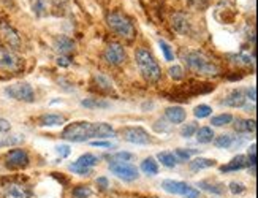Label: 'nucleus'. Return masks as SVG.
<instances>
[{"instance_id": "nucleus-26", "label": "nucleus", "mask_w": 258, "mask_h": 198, "mask_svg": "<svg viewBox=\"0 0 258 198\" xmlns=\"http://www.w3.org/2000/svg\"><path fill=\"white\" fill-rule=\"evenodd\" d=\"M81 105L87 109H108V108H111V103L106 100H102V98H86V100L81 102Z\"/></svg>"}, {"instance_id": "nucleus-40", "label": "nucleus", "mask_w": 258, "mask_h": 198, "mask_svg": "<svg viewBox=\"0 0 258 198\" xmlns=\"http://www.w3.org/2000/svg\"><path fill=\"white\" fill-rule=\"evenodd\" d=\"M133 156L130 152H117L114 156H111V162H128Z\"/></svg>"}, {"instance_id": "nucleus-8", "label": "nucleus", "mask_w": 258, "mask_h": 198, "mask_svg": "<svg viewBox=\"0 0 258 198\" xmlns=\"http://www.w3.org/2000/svg\"><path fill=\"white\" fill-rule=\"evenodd\" d=\"M125 59H127V52L124 46L119 45V43H109L103 51V60L108 65H113V67L122 65L125 62Z\"/></svg>"}, {"instance_id": "nucleus-2", "label": "nucleus", "mask_w": 258, "mask_h": 198, "mask_svg": "<svg viewBox=\"0 0 258 198\" xmlns=\"http://www.w3.org/2000/svg\"><path fill=\"white\" fill-rule=\"evenodd\" d=\"M181 59L187 65V69L190 72H194L197 75H203V76H217L219 75V67L212 62L206 54L201 51L195 49H182L181 52Z\"/></svg>"}, {"instance_id": "nucleus-17", "label": "nucleus", "mask_w": 258, "mask_h": 198, "mask_svg": "<svg viewBox=\"0 0 258 198\" xmlns=\"http://www.w3.org/2000/svg\"><path fill=\"white\" fill-rule=\"evenodd\" d=\"M4 196L5 198H29V190L26 189L24 185L11 182L4 185Z\"/></svg>"}, {"instance_id": "nucleus-9", "label": "nucleus", "mask_w": 258, "mask_h": 198, "mask_svg": "<svg viewBox=\"0 0 258 198\" xmlns=\"http://www.w3.org/2000/svg\"><path fill=\"white\" fill-rule=\"evenodd\" d=\"M98 163V157L94 156V154H83V156L78 159L76 162H73L70 165V170L76 174H81V176H87L91 174L92 171V167Z\"/></svg>"}, {"instance_id": "nucleus-23", "label": "nucleus", "mask_w": 258, "mask_h": 198, "mask_svg": "<svg viewBox=\"0 0 258 198\" xmlns=\"http://www.w3.org/2000/svg\"><path fill=\"white\" fill-rule=\"evenodd\" d=\"M212 141H214V146L219 149H230L234 143H236V137H233L231 134H223V135L214 138Z\"/></svg>"}, {"instance_id": "nucleus-43", "label": "nucleus", "mask_w": 258, "mask_h": 198, "mask_svg": "<svg viewBox=\"0 0 258 198\" xmlns=\"http://www.w3.org/2000/svg\"><path fill=\"white\" fill-rule=\"evenodd\" d=\"M92 146H95V148H106V149H114L116 146L113 145V143H109V141H92L91 143Z\"/></svg>"}, {"instance_id": "nucleus-41", "label": "nucleus", "mask_w": 258, "mask_h": 198, "mask_svg": "<svg viewBox=\"0 0 258 198\" xmlns=\"http://www.w3.org/2000/svg\"><path fill=\"white\" fill-rule=\"evenodd\" d=\"M192 152H195V151H194V149H192V151H185V149L177 148V149L174 151V156H176L177 160H188V159H190V154H192Z\"/></svg>"}, {"instance_id": "nucleus-42", "label": "nucleus", "mask_w": 258, "mask_h": 198, "mask_svg": "<svg viewBox=\"0 0 258 198\" xmlns=\"http://www.w3.org/2000/svg\"><path fill=\"white\" fill-rule=\"evenodd\" d=\"M55 152H57L60 156V159H62V157H69L72 149H70V146H67V145H60V146H55Z\"/></svg>"}, {"instance_id": "nucleus-37", "label": "nucleus", "mask_w": 258, "mask_h": 198, "mask_svg": "<svg viewBox=\"0 0 258 198\" xmlns=\"http://www.w3.org/2000/svg\"><path fill=\"white\" fill-rule=\"evenodd\" d=\"M72 195H73V198H89L92 195V190L89 189V187H76V189H73V192H72Z\"/></svg>"}, {"instance_id": "nucleus-47", "label": "nucleus", "mask_w": 258, "mask_h": 198, "mask_svg": "<svg viewBox=\"0 0 258 198\" xmlns=\"http://www.w3.org/2000/svg\"><path fill=\"white\" fill-rule=\"evenodd\" d=\"M97 184L102 185V189H106V187H108V179L106 178H98L97 179Z\"/></svg>"}, {"instance_id": "nucleus-30", "label": "nucleus", "mask_w": 258, "mask_h": 198, "mask_svg": "<svg viewBox=\"0 0 258 198\" xmlns=\"http://www.w3.org/2000/svg\"><path fill=\"white\" fill-rule=\"evenodd\" d=\"M24 135H8V137H0V149L8 148V146H18L21 143H24Z\"/></svg>"}, {"instance_id": "nucleus-5", "label": "nucleus", "mask_w": 258, "mask_h": 198, "mask_svg": "<svg viewBox=\"0 0 258 198\" xmlns=\"http://www.w3.org/2000/svg\"><path fill=\"white\" fill-rule=\"evenodd\" d=\"M162 189L166 193L181 195L184 198H198L200 196V190H197L195 187H192L187 182H182V181L165 179V181H162Z\"/></svg>"}, {"instance_id": "nucleus-4", "label": "nucleus", "mask_w": 258, "mask_h": 198, "mask_svg": "<svg viewBox=\"0 0 258 198\" xmlns=\"http://www.w3.org/2000/svg\"><path fill=\"white\" fill-rule=\"evenodd\" d=\"M106 24L111 29V32L120 38H125V40H133L137 37V29H135L133 23L125 16L119 12H113L106 16Z\"/></svg>"}, {"instance_id": "nucleus-1", "label": "nucleus", "mask_w": 258, "mask_h": 198, "mask_svg": "<svg viewBox=\"0 0 258 198\" xmlns=\"http://www.w3.org/2000/svg\"><path fill=\"white\" fill-rule=\"evenodd\" d=\"M116 135L114 128L106 122H87V120H78L69 124L63 131L62 138L72 143H84L92 138H113Z\"/></svg>"}, {"instance_id": "nucleus-38", "label": "nucleus", "mask_w": 258, "mask_h": 198, "mask_svg": "<svg viewBox=\"0 0 258 198\" xmlns=\"http://www.w3.org/2000/svg\"><path fill=\"white\" fill-rule=\"evenodd\" d=\"M170 76L174 80V81H181L184 80V70L182 67H179V65H174V67H170Z\"/></svg>"}, {"instance_id": "nucleus-7", "label": "nucleus", "mask_w": 258, "mask_h": 198, "mask_svg": "<svg viewBox=\"0 0 258 198\" xmlns=\"http://www.w3.org/2000/svg\"><path fill=\"white\" fill-rule=\"evenodd\" d=\"M109 170L114 176H117L119 179L125 181V182H132V181L140 178L138 168L130 162H111Z\"/></svg>"}, {"instance_id": "nucleus-3", "label": "nucleus", "mask_w": 258, "mask_h": 198, "mask_svg": "<svg viewBox=\"0 0 258 198\" xmlns=\"http://www.w3.org/2000/svg\"><path fill=\"white\" fill-rule=\"evenodd\" d=\"M135 60H137L141 76L148 83H157L162 78L160 65L148 49H144V48L137 49V52H135Z\"/></svg>"}, {"instance_id": "nucleus-14", "label": "nucleus", "mask_w": 258, "mask_h": 198, "mask_svg": "<svg viewBox=\"0 0 258 198\" xmlns=\"http://www.w3.org/2000/svg\"><path fill=\"white\" fill-rule=\"evenodd\" d=\"M171 26L174 29V32H177L179 35H188L192 32V24L185 15L182 13H176L171 19Z\"/></svg>"}, {"instance_id": "nucleus-33", "label": "nucleus", "mask_w": 258, "mask_h": 198, "mask_svg": "<svg viewBox=\"0 0 258 198\" xmlns=\"http://www.w3.org/2000/svg\"><path fill=\"white\" fill-rule=\"evenodd\" d=\"M194 114H195L197 119H205V117H208V116L212 114V108H211L209 105H198V106L195 108Z\"/></svg>"}, {"instance_id": "nucleus-13", "label": "nucleus", "mask_w": 258, "mask_h": 198, "mask_svg": "<svg viewBox=\"0 0 258 198\" xmlns=\"http://www.w3.org/2000/svg\"><path fill=\"white\" fill-rule=\"evenodd\" d=\"M0 35H2V38L5 40V43L10 48L19 49V46H21V37L8 23H0Z\"/></svg>"}, {"instance_id": "nucleus-6", "label": "nucleus", "mask_w": 258, "mask_h": 198, "mask_svg": "<svg viewBox=\"0 0 258 198\" xmlns=\"http://www.w3.org/2000/svg\"><path fill=\"white\" fill-rule=\"evenodd\" d=\"M5 94L13 98V100L18 102H26V103H32L35 102V92H33L32 86L27 83H16L5 87Z\"/></svg>"}, {"instance_id": "nucleus-31", "label": "nucleus", "mask_w": 258, "mask_h": 198, "mask_svg": "<svg viewBox=\"0 0 258 198\" xmlns=\"http://www.w3.org/2000/svg\"><path fill=\"white\" fill-rule=\"evenodd\" d=\"M233 122V116L231 114H219V116H214L211 119V124L212 127H223L227 124H231Z\"/></svg>"}, {"instance_id": "nucleus-34", "label": "nucleus", "mask_w": 258, "mask_h": 198, "mask_svg": "<svg viewBox=\"0 0 258 198\" xmlns=\"http://www.w3.org/2000/svg\"><path fill=\"white\" fill-rule=\"evenodd\" d=\"M159 46H160V49H162V52H163V57H165V60L171 62V60L174 59V52H173L171 46L168 45V43H166L165 40H160V41H159Z\"/></svg>"}, {"instance_id": "nucleus-11", "label": "nucleus", "mask_w": 258, "mask_h": 198, "mask_svg": "<svg viewBox=\"0 0 258 198\" xmlns=\"http://www.w3.org/2000/svg\"><path fill=\"white\" fill-rule=\"evenodd\" d=\"M0 69L7 72H16L21 69V59L13 51L5 46H0Z\"/></svg>"}, {"instance_id": "nucleus-18", "label": "nucleus", "mask_w": 258, "mask_h": 198, "mask_svg": "<svg viewBox=\"0 0 258 198\" xmlns=\"http://www.w3.org/2000/svg\"><path fill=\"white\" fill-rule=\"evenodd\" d=\"M67 122V119L62 114H55V113H46L41 114L38 117V125L41 127H59Z\"/></svg>"}, {"instance_id": "nucleus-28", "label": "nucleus", "mask_w": 258, "mask_h": 198, "mask_svg": "<svg viewBox=\"0 0 258 198\" xmlns=\"http://www.w3.org/2000/svg\"><path fill=\"white\" fill-rule=\"evenodd\" d=\"M141 171L149 174V176H155L159 173V162H155L154 157H148L141 162Z\"/></svg>"}, {"instance_id": "nucleus-35", "label": "nucleus", "mask_w": 258, "mask_h": 198, "mask_svg": "<svg viewBox=\"0 0 258 198\" xmlns=\"http://www.w3.org/2000/svg\"><path fill=\"white\" fill-rule=\"evenodd\" d=\"M230 59H233L234 63H239V65L253 63V59L250 56H247V54H233V56H230Z\"/></svg>"}, {"instance_id": "nucleus-25", "label": "nucleus", "mask_w": 258, "mask_h": 198, "mask_svg": "<svg viewBox=\"0 0 258 198\" xmlns=\"http://www.w3.org/2000/svg\"><path fill=\"white\" fill-rule=\"evenodd\" d=\"M216 165V160L212 159H205V157H197L195 160L190 162V170L192 171H200V170H206V168H211Z\"/></svg>"}, {"instance_id": "nucleus-48", "label": "nucleus", "mask_w": 258, "mask_h": 198, "mask_svg": "<svg viewBox=\"0 0 258 198\" xmlns=\"http://www.w3.org/2000/svg\"><path fill=\"white\" fill-rule=\"evenodd\" d=\"M187 2H188L190 5H200L201 2H203V0H187Z\"/></svg>"}, {"instance_id": "nucleus-19", "label": "nucleus", "mask_w": 258, "mask_h": 198, "mask_svg": "<svg viewBox=\"0 0 258 198\" xmlns=\"http://www.w3.org/2000/svg\"><path fill=\"white\" fill-rule=\"evenodd\" d=\"M165 117L170 120L171 124H182L187 117V113L184 111L182 106H170V108H166Z\"/></svg>"}, {"instance_id": "nucleus-20", "label": "nucleus", "mask_w": 258, "mask_h": 198, "mask_svg": "<svg viewBox=\"0 0 258 198\" xmlns=\"http://www.w3.org/2000/svg\"><path fill=\"white\" fill-rule=\"evenodd\" d=\"M92 81H94V84L98 87L100 91L108 92V94L114 92V84H113V81H111L106 75H103V73H94Z\"/></svg>"}, {"instance_id": "nucleus-46", "label": "nucleus", "mask_w": 258, "mask_h": 198, "mask_svg": "<svg viewBox=\"0 0 258 198\" xmlns=\"http://www.w3.org/2000/svg\"><path fill=\"white\" fill-rule=\"evenodd\" d=\"M247 100H252L255 102V87H250V89H247Z\"/></svg>"}, {"instance_id": "nucleus-22", "label": "nucleus", "mask_w": 258, "mask_h": 198, "mask_svg": "<svg viewBox=\"0 0 258 198\" xmlns=\"http://www.w3.org/2000/svg\"><path fill=\"white\" fill-rule=\"evenodd\" d=\"M247 167V157L245 156H236L234 157L228 165H223V167L220 168L222 171H238V170H242Z\"/></svg>"}, {"instance_id": "nucleus-12", "label": "nucleus", "mask_w": 258, "mask_h": 198, "mask_svg": "<svg viewBox=\"0 0 258 198\" xmlns=\"http://www.w3.org/2000/svg\"><path fill=\"white\" fill-rule=\"evenodd\" d=\"M5 163L10 168H24L29 165V154L24 149H11L5 154Z\"/></svg>"}, {"instance_id": "nucleus-10", "label": "nucleus", "mask_w": 258, "mask_h": 198, "mask_svg": "<svg viewBox=\"0 0 258 198\" xmlns=\"http://www.w3.org/2000/svg\"><path fill=\"white\" fill-rule=\"evenodd\" d=\"M122 138L132 145H149L151 137L143 127H125L122 128Z\"/></svg>"}, {"instance_id": "nucleus-29", "label": "nucleus", "mask_w": 258, "mask_h": 198, "mask_svg": "<svg viewBox=\"0 0 258 198\" xmlns=\"http://www.w3.org/2000/svg\"><path fill=\"white\" fill-rule=\"evenodd\" d=\"M198 187H201V189L206 192L216 193V195H220V193H223V190H225V185L222 182H211V181H201V182H198Z\"/></svg>"}, {"instance_id": "nucleus-45", "label": "nucleus", "mask_w": 258, "mask_h": 198, "mask_svg": "<svg viewBox=\"0 0 258 198\" xmlns=\"http://www.w3.org/2000/svg\"><path fill=\"white\" fill-rule=\"evenodd\" d=\"M57 65H60V67H70L72 60L67 57V56H59L57 57Z\"/></svg>"}, {"instance_id": "nucleus-15", "label": "nucleus", "mask_w": 258, "mask_h": 198, "mask_svg": "<svg viewBox=\"0 0 258 198\" xmlns=\"http://www.w3.org/2000/svg\"><path fill=\"white\" fill-rule=\"evenodd\" d=\"M52 46H54L55 52H59L60 56H67V54L75 51V41L67 35H59V37L54 38Z\"/></svg>"}, {"instance_id": "nucleus-16", "label": "nucleus", "mask_w": 258, "mask_h": 198, "mask_svg": "<svg viewBox=\"0 0 258 198\" xmlns=\"http://www.w3.org/2000/svg\"><path fill=\"white\" fill-rule=\"evenodd\" d=\"M245 100H247V97L244 95V91L234 89L225 98H223L220 103L225 105V106H231V108H242L245 105Z\"/></svg>"}, {"instance_id": "nucleus-32", "label": "nucleus", "mask_w": 258, "mask_h": 198, "mask_svg": "<svg viewBox=\"0 0 258 198\" xmlns=\"http://www.w3.org/2000/svg\"><path fill=\"white\" fill-rule=\"evenodd\" d=\"M198 130L197 122H187L182 128H181V137L182 138H192Z\"/></svg>"}, {"instance_id": "nucleus-21", "label": "nucleus", "mask_w": 258, "mask_h": 198, "mask_svg": "<svg viewBox=\"0 0 258 198\" xmlns=\"http://www.w3.org/2000/svg\"><path fill=\"white\" fill-rule=\"evenodd\" d=\"M256 128L255 120L253 119H244V117H238L234 120V130L239 131V134H253Z\"/></svg>"}, {"instance_id": "nucleus-36", "label": "nucleus", "mask_w": 258, "mask_h": 198, "mask_svg": "<svg viewBox=\"0 0 258 198\" xmlns=\"http://www.w3.org/2000/svg\"><path fill=\"white\" fill-rule=\"evenodd\" d=\"M32 8H33V13H35L37 16L44 15V13H46V8H48L46 0H35L33 5H32Z\"/></svg>"}, {"instance_id": "nucleus-24", "label": "nucleus", "mask_w": 258, "mask_h": 198, "mask_svg": "<svg viewBox=\"0 0 258 198\" xmlns=\"http://www.w3.org/2000/svg\"><path fill=\"white\" fill-rule=\"evenodd\" d=\"M159 162L163 165L166 168H174L176 165L179 163V160L176 159L174 152H170V151H163V152H159V156H157Z\"/></svg>"}, {"instance_id": "nucleus-39", "label": "nucleus", "mask_w": 258, "mask_h": 198, "mask_svg": "<svg viewBox=\"0 0 258 198\" xmlns=\"http://www.w3.org/2000/svg\"><path fill=\"white\" fill-rule=\"evenodd\" d=\"M230 192L233 193V195H239V193H242L244 190H245V185L242 184V182H238V181H233V182H230Z\"/></svg>"}, {"instance_id": "nucleus-44", "label": "nucleus", "mask_w": 258, "mask_h": 198, "mask_svg": "<svg viewBox=\"0 0 258 198\" xmlns=\"http://www.w3.org/2000/svg\"><path fill=\"white\" fill-rule=\"evenodd\" d=\"M10 128H11L10 120H7V119H2V117H0V134H5V131H8Z\"/></svg>"}, {"instance_id": "nucleus-27", "label": "nucleus", "mask_w": 258, "mask_h": 198, "mask_svg": "<svg viewBox=\"0 0 258 198\" xmlns=\"http://www.w3.org/2000/svg\"><path fill=\"white\" fill-rule=\"evenodd\" d=\"M197 141L201 143V145H208V143H212V140L216 138L214 135V130L211 127H201L197 130Z\"/></svg>"}]
</instances>
